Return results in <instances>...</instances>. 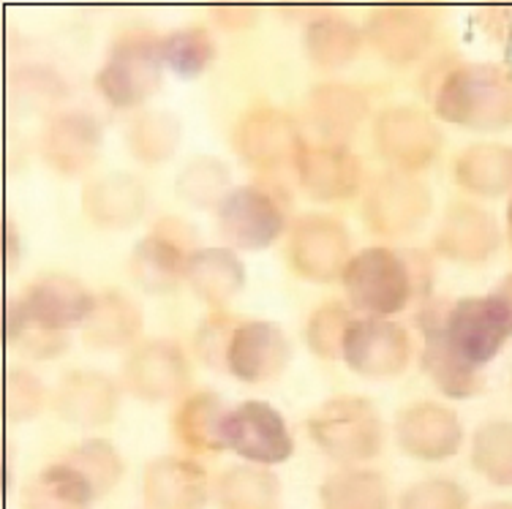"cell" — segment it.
Wrapping results in <instances>:
<instances>
[{"label":"cell","mask_w":512,"mask_h":509,"mask_svg":"<svg viewBox=\"0 0 512 509\" xmlns=\"http://www.w3.org/2000/svg\"><path fill=\"white\" fill-rule=\"evenodd\" d=\"M213 17H216V22L221 25V28L243 30L256 20V11L254 9H243V6H227V9L213 11Z\"/></svg>","instance_id":"cell-43"},{"label":"cell","mask_w":512,"mask_h":509,"mask_svg":"<svg viewBox=\"0 0 512 509\" xmlns=\"http://www.w3.org/2000/svg\"><path fill=\"white\" fill-rule=\"evenodd\" d=\"M365 36L382 58L409 63L420 58L434 36V17L423 9H379L365 22Z\"/></svg>","instance_id":"cell-19"},{"label":"cell","mask_w":512,"mask_h":509,"mask_svg":"<svg viewBox=\"0 0 512 509\" xmlns=\"http://www.w3.org/2000/svg\"><path fill=\"white\" fill-rule=\"evenodd\" d=\"M183 126L169 112H145L128 128V147L142 164L167 161L180 145Z\"/></svg>","instance_id":"cell-35"},{"label":"cell","mask_w":512,"mask_h":509,"mask_svg":"<svg viewBox=\"0 0 512 509\" xmlns=\"http://www.w3.org/2000/svg\"><path fill=\"white\" fill-rule=\"evenodd\" d=\"M218 226L237 248L262 251L284 232V210L262 188L240 186L218 205Z\"/></svg>","instance_id":"cell-14"},{"label":"cell","mask_w":512,"mask_h":509,"mask_svg":"<svg viewBox=\"0 0 512 509\" xmlns=\"http://www.w3.org/2000/svg\"><path fill=\"white\" fill-rule=\"evenodd\" d=\"M507 218H510V235H512V205H510V216Z\"/></svg>","instance_id":"cell-47"},{"label":"cell","mask_w":512,"mask_h":509,"mask_svg":"<svg viewBox=\"0 0 512 509\" xmlns=\"http://www.w3.org/2000/svg\"><path fill=\"white\" fill-rule=\"evenodd\" d=\"M349 232L341 221L330 216L297 218L289 235V265L308 281H333L344 275L349 259Z\"/></svg>","instance_id":"cell-8"},{"label":"cell","mask_w":512,"mask_h":509,"mask_svg":"<svg viewBox=\"0 0 512 509\" xmlns=\"http://www.w3.org/2000/svg\"><path fill=\"white\" fill-rule=\"evenodd\" d=\"M213 52H216V47H213L210 33L205 28H199V25L175 30V33H169L167 39H161V60L178 77L194 79L197 74H202L207 69V63L213 60Z\"/></svg>","instance_id":"cell-37"},{"label":"cell","mask_w":512,"mask_h":509,"mask_svg":"<svg viewBox=\"0 0 512 509\" xmlns=\"http://www.w3.org/2000/svg\"><path fill=\"white\" fill-rule=\"evenodd\" d=\"M188 379L191 371L186 357L169 341L142 343L126 363L128 390L148 403L178 398L188 387Z\"/></svg>","instance_id":"cell-17"},{"label":"cell","mask_w":512,"mask_h":509,"mask_svg":"<svg viewBox=\"0 0 512 509\" xmlns=\"http://www.w3.org/2000/svg\"><path fill=\"white\" fill-rule=\"evenodd\" d=\"M297 175L314 199H346L363 183V164L344 145H303L297 153Z\"/></svg>","instance_id":"cell-18"},{"label":"cell","mask_w":512,"mask_h":509,"mask_svg":"<svg viewBox=\"0 0 512 509\" xmlns=\"http://www.w3.org/2000/svg\"><path fill=\"white\" fill-rule=\"evenodd\" d=\"M436 112L447 123L502 128L512 123V71L504 66H461L444 77Z\"/></svg>","instance_id":"cell-2"},{"label":"cell","mask_w":512,"mask_h":509,"mask_svg":"<svg viewBox=\"0 0 512 509\" xmlns=\"http://www.w3.org/2000/svg\"><path fill=\"white\" fill-rule=\"evenodd\" d=\"M376 150L398 172L425 169L442 150V134L420 109L390 107L376 118Z\"/></svg>","instance_id":"cell-9"},{"label":"cell","mask_w":512,"mask_h":509,"mask_svg":"<svg viewBox=\"0 0 512 509\" xmlns=\"http://www.w3.org/2000/svg\"><path fill=\"white\" fill-rule=\"evenodd\" d=\"M207 501L205 469L186 458H158L145 469L148 509H202Z\"/></svg>","instance_id":"cell-21"},{"label":"cell","mask_w":512,"mask_h":509,"mask_svg":"<svg viewBox=\"0 0 512 509\" xmlns=\"http://www.w3.org/2000/svg\"><path fill=\"white\" fill-rule=\"evenodd\" d=\"M227 368L240 382H270L284 373L292 360V343L273 322L240 324L227 346Z\"/></svg>","instance_id":"cell-16"},{"label":"cell","mask_w":512,"mask_h":509,"mask_svg":"<svg viewBox=\"0 0 512 509\" xmlns=\"http://www.w3.org/2000/svg\"><path fill=\"white\" fill-rule=\"evenodd\" d=\"M142 330V311L123 292L96 294L93 311L85 319V343L93 349L126 346Z\"/></svg>","instance_id":"cell-28"},{"label":"cell","mask_w":512,"mask_h":509,"mask_svg":"<svg viewBox=\"0 0 512 509\" xmlns=\"http://www.w3.org/2000/svg\"><path fill=\"white\" fill-rule=\"evenodd\" d=\"M349 327H352V319H349V311L341 303H327L322 308H316L306 327L311 352L316 357H322V360H335L338 354H344Z\"/></svg>","instance_id":"cell-40"},{"label":"cell","mask_w":512,"mask_h":509,"mask_svg":"<svg viewBox=\"0 0 512 509\" xmlns=\"http://www.w3.org/2000/svg\"><path fill=\"white\" fill-rule=\"evenodd\" d=\"M218 436L224 450L237 452L240 458L259 466L284 463L295 452V441L284 417L262 401L240 403L232 412L224 414Z\"/></svg>","instance_id":"cell-7"},{"label":"cell","mask_w":512,"mask_h":509,"mask_svg":"<svg viewBox=\"0 0 512 509\" xmlns=\"http://www.w3.org/2000/svg\"><path fill=\"white\" fill-rule=\"evenodd\" d=\"M344 286L357 311L382 319L409 303L412 275L390 248H365L346 265Z\"/></svg>","instance_id":"cell-6"},{"label":"cell","mask_w":512,"mask_h":509,"mask_svg":"<svg viewBox=\"0 0 512 509\" xmlns=\"http://www.w3.org/2000/svg\"><path fill=\"white\" fill-rule=\"evenodd\" d=\"M474 469L493 485H512V422H488L474 433Z\"/></svg>","instance_id":"cell-36"},{"label":"cell","mask_w":512,"mask_h":509,"mask_svg":"<svg viewBox=\"0 0 512 509\" xmlns=\"http://www.w3.org/2000/svg\"><path fill=\"white\" fill-rule=\"evenodd\" d=\"M423 333H425V346H423V368L425 373L431 376V382L444 392V395H450V398H472L477 392L483 390L485 382L480 371H472L469 365H463L458 357H455L447 346L442 343V338L431 330V327H425L423 324Z\"/></svg>","instance_id":"cell-34"},{"label":"cell","mask_w":512,"mask_h":509,"mask_svg":"<svg viewBox=\"0 0 512 509\" xmlns=\"http://www.w3.org/2000/svg\"><path fill=\"white\" fill-rule=\"evenodd\" d=\"M308 115L316 131L327 139V145H341L355 134V128L368 115V98L352 85L327 82L311 90Z\"/></svg>","instance_id":"cell-24"},{"label":"cell","mask_w":512,"mask_h":509,"mask_svg":"<svg viewBox=\"0 0 512 509\" xmlns=\"http://www.w3.org/2000/svg\"><path fill=\"white\" fill-rule=\"evenodd\" d=\"M423 324L431 327L444 346L472 371H480L483 365L491 363L512 335V314L499 294L466 297L455 303L444 319L428 311Z\"/></svg>","instance_id":"cell-1"},{"label":"cell","mask_w":512,"mask_h":509,"mask_svg":"<svg viewBox=\"0 0 512 509\" xmlns=\"http://www.w3.org/2000/svg\"><path fill=\"white\" fill-rule=\"evenodd\" d=\"M308 58L322 69H338L360 52V30L338 14L316 17L306 30Z\"/></svg>","instance_id":"cell-33"},{"label":"cell","mask_w":512,"mask_h":509,"mask_svg":"<svg viewBox=\"0 0 512 509\" xmlns=\"http://www.w3.org/2000/svg\"><path fill=\"white\" fill-rule=\"evenodd\" d=\"M431 213L428 188L406 172H387L365 196V221L379 235H406Z\"/></svg>","instance_id":"cell-13"},{"label":"cell","mask_w":512,"mask_h":509,"mask_svg":"<svg viewBox=\"0 0 512 509\" xmlns=\"http://www.w3.org/2000/svg\"><path fill=\"white\" fill-rule=\"evenodd\" d=\"M224 406L216 392H197L180 403L175 412V439L191 452H221V420H224Z\"/></svg>","instance_id":"cell-29"},{"label":"cell","mask_w":512,"mask_h":509,"mask_svg":"<svg viewBox=\"0 0 512 509\" xmlns=\"http://www.w3.org/2000/svg\"><path fill=\"white\" fill-rule=\"evenodd\" d=\"M161 63V41L134 30L115 41L96 85L109 104L120 109L137 107L161 85Z\"/></svg>","instance_id":"cell-5"},{"label":"cell","mask_w":512,"mask_h":509,"mask_svg":"<svg viewBox=\"0 0 512 509\" xmlns=\"http://www.w3.org/2000/svg\"><path fill=\"white\" fill-rule=\"evenodd\" d=\"M101 147V126L85 112H63L47 123L41 150L52 169L79 175L96 161Z\"/></svg>","instance_id":"cell-20"},{"label":"cell","mask_w":512,"mask_h":509,"mask_svg":"<svg viewBox=\"0 0 512 509\" xmlns=\"http://www.w3.org/2000/svg\"><path fill=\"white\" fill-rule=\"evenodd\" d=\"M3 398H6V417L11 422L30 420L44 406V387L33 373L11 368L6 373V384H3Z\"/></svg>","instance_id":"cell-41"},{"label":"cell","mask_w":512,"mask_h":509,"mask_svg":"<svg viewBox=\"0 0 512 509\" xmlns=\"http://www.w3.org/2000/svg\"><path fill=\"white\" fill-rule=\"evenodd\" d=\"M316 447L333 461H371L382 450V420L374 403L357 395H338L325 401L308 420Z\"/></svg>","instance_id":"cell-4"},{"label":"cell","mask_w":512,"mask_h":509,"mask_svg":"<svg viewBox=\"0 0 512 509\" xmlns=\"http://www.w3.org/2000/svg\"><path fill=\"white\" fill-rule=\"evenodd\" d=\"M96 499L99 496L85 474L69 461H60L25 482L20 504L22 509H88Z\"/></svg>","instance_id":"cell-26"},{"label":"cell","mask_w":512,"mask_h":509,"mask_svg":"<svg viewBox=\"0 0 512 509\" xmlns=\"http://www.w3.org/2000/svg\"><path fill=\"white\" fill-rule=\"evenodd\" d=\"M194 245L188 224L164 218L148 237H142L131 254V275L145 292H172L180 275H186V251Z\"/></svg>","instance_id":"cell-11"},{"label":"cell","mask_w":512,"mask_h":509,"mask_svg":"<svg viewBox=\"0 0 512 509\" xmlns=\"http://www.w3.org/2000/svg\"><path fill=\"white\" fill-rule=\"evenodd\" d=\"M469 496L461 485L450 480L417 482L401 496L398 509H466Z\"/></svg>","instance_id":"cell-42"},{"label":"cell","mask_w":512,"mask_h":509,"mask_svg":"<svg viewBox=\"0 0 512 509\" xmlns=\"http://www.w3.org/2000/svg\"><path fill=\"white\" fill-rule=\"evenodd\" d=\"M82 207L90 221L107 229H126L134 221H139L145 210V191L131 175H104L93 180L85 194H82Z\"/></svg>","instance_id":"cell-25"},{"label":"cell","mask_w":512,"mask_h":509,"mask_svg":"<svg viewBox=\"0 0 512 509\" xmlns=\"http://www.w3.org/2000/svg\"><path fill=\"white\" fill-rule=\"evenodd\" d=\"M227 186L229 169L218 158H194L178 177L180 196L197 207L221 205Z\"/></svg>","instance_id":"cell-38"},{"label":"cell","mask_w":512,"mask_h":509,"mask_svg":"<svg viewBox=\"0 0 512 509\" xmlns=\"http://www.w3.org/2000/svg\"><path fill=\"white\" fill-rule=\"evenodd\" d=\"M281 482L273 471L256 466H235L216 482V501L221 509H276Z\"/></svg>","instance_id":"cell-32"},{"label":"cell","mask_w":512,"mask_h":509,"mask_svg":"<svg viewBox=\"0 0 512 509\" xmlns=\"http://www.w3.org/2000/svg\"><path fill=\"white\" fill-rule=\"evenodd\" d=\"M483 509H512V504H507V501H496V504H488V507Z\"/></svg>","instance_id":"cell-46"},{"label":"cell","mask_w":512,"mask_h":509,"mask_svg":"<svg viewBox=\"0 0 512 509\" xmlns=\"http://www.w3.org/2000/svg\"><path fill=\"white\" fill-rule=\"evenodd\" d=\"M55 406L63 420L82 425V428L107 425L118 412V390L104 373H66V379L60 382Z\"/></svg>","instance_id":"cell-23"},{"label":"cell","mask_w":512,"mask_h":509,"mask_svg":"<svg viewBox=\"0 0 512 509\" xmlns=\"http://www.w3.org/2000/svg\"><path fill=\"white\" fill-rule=\"evenodd\" d=\"M186 278L205 303L224 305L243 289L246 270L229 248H199L188 256Z\"/></svg>","instance_id":"cell-27"},{"label":"cell","mask_w":512,"mask_h":509,"mask_svg":"<svg viewBox=\"0 0 512 509\" xmlns=\"http://www.w3.org/2000/svg\"><path fill=\"white\" fill-rule=\"evenodd\" d=\"M232 145L248 167L273 169L286 161H297V153L306 142L286 112L276 107H256L237 120Z\"/></svg>","instance_id":"cell-10"},{"label":"cell","mask_w":512,"mask_h":509,"mask_svg":"<svg viewBox=\"0 0 512 509\" xmlns=\"http://www.w3.org/2000/svg\"><path fill=\"white\" fill-rule=\"evenodd\" d=\"M499 243L493 218L480 207L455 202L444 216L439 232H436V248L439 254L450 256L455 262H483L485 256Z\"/></svg>","instance_id":"cell-22"},{"label":"cell","mask_w":512,"mask_h":509,"mask_svg":"<svg viewBox=\"0 0 512 509\" xmlns=\"http://www.w3.org/2000/svg\"><path fill=\"white\" fill-rule=\"evenodd\" d=\"M496 294H499L504 303H507V308H510V314H512V275L507 278V281H502V286L496 289Z\"/></svg>","instance_id":"cell-45"},{"label":"cell","mask_w":512,"mask_h":509,"mask_svg":"<svg viewBox=\"0 0 512 509\" xmlns=\"http://www.w3.org/2000/svg\"><path fill=\"white\" fill-rule=\"evenodd\" d=\"M344 357L349 368L365 379H393L409 365L412 341L401 324L363 319L349 327Z\"/></svg>","instance_id":"cell-12"},{"label":"cell","mask_w":512,"mask_h":509,"mask_svg":"<svg viewBox=\"0 0 512 509\" xmlns=\"http://www.w3.org/2000/svg\"><path fill=\"white\" fill-rule=\"evenodd\" d=\"M96 297L63 273L41 275L6 305V341L14 343L25 333L63 335L74 324H85Z\"/></svg>","instance_id":"cell-3"},{"label":"cell","mask_w":512,"mask_h":509,"mask_svg":"<svg viewBox=\"0 0 512 509\" xmlns=\"http://www.w3.org/2000/svg\"><path fill=\"white\" fill-rule=\"evenodd\" d=\"M395 436L406 455L417 461H447L463 444L458 414L442 403H412L395 420Z\"/></svg>","instance_id":"cell-15"},{"label":"cell","mask_w":512,"mask_h":509,"mask_svg":"<svg viewBox=\"0 0 512 509\" xmlns=\"http://www.w3.org/2000/svg\"><path fill=\"white\" fill-rule=\"evenodd\" d=\"M66 461L85 474V480L93 485L96 496H104L109 488H115V482L123 474V461H120L118 450L104 439L82 441L66 455Z\"/></svg>","instance_id":"cell-39"},{"label":"cell","mask_w":512,"mask_h":509,"mask_svg":"<svg viewBox=\"0 0 512 509\" xmlns=\"http://www.w3.org/2000/svg\"><path fill=\"white\" fill-rule=\"evenodd\" d=\"M6 267H9V273L17 265V254H20V248H17V232H14V224H6Z\"/></svg>","instance_id":"cell-44"},{"label":"cell","mask_w":512,"mask_h":509,"mask_svg":"<svg viewBox=\"0 0 512 509\" xmlns=\"http://www.w3.org/2000/svg\"><path fill=\"white\" fill-rule=\"evenodd\" d=\"M319 499L325 509H387L390 493L382 474L365 469H341L322 482Z\"/></svg>","instance_id":"cell-31"},{"label":"cell","mask_w":512,"mask_h":509,"mask_svg":"<svg viewBox=\"0 0 512 509\" xmlns=\"http://www.w3.org/2000/svg\"><path fill=\"white\" fill-rule=\"evenodd\" d=\"M455 177L474 194H504L512 188V150L502 145L469 147L455 161Z\"/></svg>","instance_id":"cell-30"}]
</instances>
